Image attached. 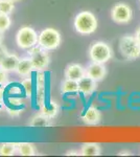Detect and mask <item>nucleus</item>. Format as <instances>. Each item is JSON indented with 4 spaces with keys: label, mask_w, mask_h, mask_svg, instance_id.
<instances>
[{
    "label": "nucleus",
    "mask_w": 140,
    "mask_h": 157,
    "mask_svg": "<svg viewBox=\"0 0 140 157\" xmlns=\"http://www.w3.org/2000/svg\"><path fill=\"white\" fill-rule=\"evenodd\" d=\"M61 41H62V38L60 33L57 29L48 27L43 29L39 34L38 45L46 50H55L60 46Z\"/></svg>",
    "instance_id": "7ed1b4c3"
},
{
    "label": "nucleus",
    "mask_w": 140,
    "mask_h": 157,
    "mask_svg": "<svg viewBox=\"0 0 140 157\" xmlns=\"http://www.w3.org/2000/svg\"><path fill=\"white\" fill-rule=\"evenodd\" d=\"M17 151H18V153L22 156H35L36 155L35 147L32 146V144H29V143L18 144Z\"/></svg>",
    "instance_id": "a211bd4d"
},
{
    "label": "nucleus",
    "mask_w": 140,
    "mask_h": 157,
    "mask_svg": "<svg viewBox=\"0 0 140 157\" xmlns=\"http://www.w3.org/2000/svg\"><path fill=\"white\" fill-rule=\"evenodd\" d=\"M82 120L86 125L89 126L97 125L101 120V113L96 107L89 106L82 114Z\"/></svg>",
    "instance_id": "1a4fd4ad"
},
{
    "label": "nucleus",
    "mask_w": 140,
    "mask_h": 157,
    "mask_svg": "<svg viewBox=\"0 0 140 157\" xmlns=\"http://www.w3.org/2000/svg\"><path fill=\"white\" fill-rule=\"evenodd\" d=\"M21 85H22V87H23L27 97H32V91H34V83H32V78L27 77V78H25L24 80H22Z\"/></svg>",
    "instance_id": "412c9836"
},
{
    "label": "nucleus",
    "mask_w": 140,
    "mask_h": 157,
    "mask_svg": "<svg viewBox=\"0 0 140 157\" xmlns=\"http://www.w3.org/2000/svg\"><path fill=\"white\" fill-rule=\"evenodd\" d=\"M89 57L92 62L105 64L112 58V49L110 45L103 41L94 42L89 48Z\"/></svg>",
    "instance_id": "39448f33"
},
{
    "label": "nucleus",
    "mask_w": 140,
    "mask_h": 157,
    "mask_svg": "<svg viewBox=\"0 0 140 157\" xmlns=\"http://www.w3.org/2000/svg\"><path fill=\"white\" fill-rule=\"evenodd\" d=\"M97 88V82L86 75L78 81V92L84 95H91Z\"/></svg>",
    "instance_id": "9d476101"
},
{
    "label": "nucleus",
    "mask_w": 140,
    "mask_h": 157,
    "mask_svg": "<svg viewBox=\"0 0 140 157\" xmlns=\"http://www.w3.org/2000/svg\"><path fill=\"white\" fill-rule=\"evenodd\" d=\"M28 57L32 60L36 71H44L50 63L48 50L42 48L39 45H36L35 47L28 49Z\"/></svg>",
    "instance_id": "423d86ee"
},
{
    "label": "nucleus",
    "mask_w": 140,
    "mask_h": 157,
    "mask_svg": "<svg viewBox=\"0 0 140 157\" xmlns=\"http://www.w3.org/2000/svg\"><path fill=\"white\" fill-rule=\"evenodd\" d=\"M86 75V68L83 67L81 64H69L65 69V78H70V80L80 81L81 78Z\"/></svg>",
    "instance_id": "9b49d317"
},
{
    "label": "nucleus",
    "mask_w": 140,
    "mask_h": 157,
    "mask_svg": "<svg viewBox=\"0 0 140 157\" xmlns=\"http://www.w3.org/2000/svg\"><path fill=\"white\" fill-rule=\"evenodd\" d=\"M74 29L81 35H91L97 29V19L93 13L83 11L78 13L73 21Z\"/></svg>",
    "instance_id": "f257e3e1"
},
{
    "label": "nucleus",
    "mask_w": 140,
    "mask_h": 157,
    "mask_svg": "<svg viewBox=\"0 0 140 157\" xmlns=\"http://www.w3.org/2000/svg\"><path fill=\"white\" fill-rule=\"evenodd\" d=\"M12 1H14V2H17V1H20V0H12Z\"/></svg>",
    "instance_id": "2f4dec72"
},
{
    "label": "nucleus",
    "mask_w": 140,
    "mask_h": 157,
    "mask_svg": "<svg viewBox=\"0 0 140 157\" xmlns=\"http://www.w3.org/2000/svg\"><path fill=\"white\" fill-rule=\"evenodd\" d=\"M23 100L20 98H9V103L11 104L12 106H18V105H21Z\"/></svg>",
    "instance_id": "a878e982"
},
{
    "label": "nucleus",
    "mask_w": 140,
    "mask_h": 157,
    "mask_svg": "<svg viewBox=\"0 0 140 157\" xmlns=\"http://www.w3.org/2000/svg\"><path fill=\"white\" fill-rule=\"evenodd\" d=\"M18 144L3 143L0 145V156H13L17 151Z\"/></svg>",
    "instance_id": "6ab92c4d"
},
{
    "label": "nucleus",
    "mask_w": 140,
    "mask_h": 157,
    "mask_svg": "<svg viewBox=\"0 0 140 157\" xmlns=\"http://www.w3.org/2000/svg\"><path fill=\"white\" fill-rule=\"evenodd\" d=\"M3 102V88H0V105Z\"/></svg>",
    "instance_id": "cd10ccee"
},
{
    "label": "nucleus",
    "mask_w": 140,
    "mask_h": 157,
    "mask_svg": "<svg viewBox=\"0 0 140 157\" xmlns=\"http://www.w3.org/2000/svg\"><path fill=\"white\" fill-rule=\"evenodd\" d=\"M14 1L12 0H0V14L9 15L14 11Z\"/></svg>",
    "instance_id": "aec40b11"
},
{
    "label": "nucleus",
    "mask_w": 140,
    "mask_h": 157,
    "mask_svg": "<svg viewBox=\"0 0 140 157\" xmlns=\"http://www.w3.org/2000/svg\"><path fill=\"white\" fill-rule=\"evenodd\" d=\"M119 155H128V156H130V155H132V153L130 151H123V152H120V153H119Z\"/></svg>",
    "instance_id": "c756f323"
},
{
    "label": "nucleus",
    "mask_w": 140,
    "mask_h": 157,
    "mask_svg": "<svg viewBox=\"0 0 140 157\" xmlns=\"http://www.w3.org/2000/svg\"><path fill=\"white\" fill-rule=\"evenodd\" d=\"M2 41H3V32L0 30V44L2 43Z\"/></svg>",
    "instance_id": "7c9ffc66"
},
{
    "label": "nucleus",
    "mask_w": 140,
    "mask_h": 157,
    "mask_svg": "<svg viewBox=\"0 0 140 157\" xmlns=\"http://www.w3.org/2000/svg\"><path fill=\"white\" fill-rule=\"evenodd\" d=\"M135 37H136V39L138 40V42L140 43V27H139L138 29H137L136 34H135Z\"/></svg>",
    "instance_id": "c85d7f7f"
},
{
    "label": "nucleus",
    "mask_w": 140,
    "mask_h": 157,
    "mask_svg": "<svg viewBox=\"0 0 140 157\" xmlns=\"http://www.w3.org/2000/svg\"><path fill=\"white\" fill-rule=\"evenodd\" d=\"M86 75L95 80L96 82L103 81L107 75V69L103 63L92 62L86 68Z\"/></svg>",
    "instance_id": "6e6552de"
},
{
    "label": "nucleus",
    "mask_w": 140,
    "mask_h": 157,
    "mask_svg": "<svg viewBox=\"0 0 140 157\" xmlns=\"http://www.w3.org/2000/svg\"><path fill=\"white\" fill-rule=\"evenodd\" d=\"M12 20L9 18V15L0 14V30L1 32H6L11 27Z\"/></svg>",
    "instance_id": "5701e85b"
},
{
    "label": "nucleus",
    "mask_w": 140,
    "mask_h": 157,
    "mask_svg": "<svg viewBox=\"0 0 140 157\" xmlns=\"http://www.w3.org/2000/svg\"><path fill=\"white\" fill-rule=\"evenodd\" d=\"M39 35L30 26H23L18 30L16 35V43L21 49L28 50L38 45Z\"/></svg>",
    "instance_id": "f03ea898"
},
{
    "label": "nucleus",
    "mask_w": 140,
    "mask_h": 157,
    "mask_svg": "<svg viewBox=\"0 0 140 157\" xmlns=\"http://www.w3.org/2000/svg\"><path fill=\"white\" fill-rule=\"evenodd\" d=\"M45 84H37V104L41 108L45 103Z\"/></svg>",
    "instance_id": "4be33fe9"
},
{
    "label": "nucleus",
    "mask_w": 140,
    "mask_h": 157,
    "mask_svg": "<svg viewBox=\"0 0 140 157\" xmlns=\"http://www.w3.org/2000/svg\"><path fill=\"white\" fill-rule=\"evenodd\" d=\"M111 17L116 23H128L132 20L133 11L130 6L120 2V3H117L113 6L111 11Z\"/></svg>",
    "instance_id": "0eeeda50"
},
{
    "label": "nucleus",
    "mask_w": 140,
    "mask_h": 157,
    "mask_svg": "<svg viewBox=\"0 0 140 157\" xmlns=\"http://www.w3.org/2000/svg\"><path fill=\"white\" fill-rule=\"evenodd\" d=\"M20 58L15 54H9L0 64V68L4 69L6 71H16L17 66L19 64Z\"/></svg>",
    "instance_id": "ddd939ff"
},
{
    "label": "nucleus",
    "mask_w": 140,
    "mask_h": 157,
    "mask_svg": "<svg viewBox=\"0 0 140 157\" xmlns=\"http://www.w3.org/2000/svg\"><path fill=\"white\" fill-rule=\"evenodd\" d=\"M7 55H9L7 48L4 46V45H2V43H1V44H0V64H1V62L3 61V59L6 57Z\"/></svg>",
    "instance_id": "393cba45"
},
{
    "label": "nucleus",
    "mask_w": 140,
    "mask_h": 157,
    "mask_svg": "<svg viewBox=\"0 0 140 157\" xmlns=\"http://www.w3.org/2000/svg\"><path fill=\"white\" fill-rule=\"evenodd\" d=\"M81 155L82 156H98L100 155V147L96 143L84 144L81 148Z\"/></svg>",
    "instance_id": "dca6fc26"
},
{
    "label": "nucleus",
    "mask_w": 140,
    "mask_h": 157,
    "mask_svg": "<svg viewBox=\"0 0 140 157\" xmlns=\"http://www.w3.org/2000/svg\"><path fill=\"white\" fill-rule=\"evenodd\" d=\"M9 81V75H7V71L4 69L0 68V85H6Z\"/></svg>",
    "instance_id": "b1692460"
},
{
    "label": "nucleus",
    "mask_w": 140,
    "mask_h": 157,
    "mask_svg": "<svg viewBox=\"0 0 140 157\" xmlns=\"http://www.w3.org/2000/svg\"><path fill=\"white\" fill-rule=\"evenodd\" d=\"M29 127H35V128H45V127H49L51 126V120L48 118L47 116H45L42 113L39 114H36L35 116H32V120L29 121Z\"/></svg>",
    "instance_id": "2eb2a0df"
},
{
    "label": "nucleus",
    "mask_w": 140,
    "mask_h": 157,
    "mask_svg": "<svg viewBox=\"0 0 140 157\" xmlns=\"http://www.w3.org/2000/svg\"><path fill=\"white\" fill-rule=\"evenodd\" d=\"M61 91L63 93H78V82L70 78H65L61 84Z\"/></svg>",
    "instance_id": "f3484780"
},
{
    "label": "nucleus",
    "mask_w": 140,
    "mask_h": 157,
    "mask_svg": "<svg viewBox=\"0 0 140 157\" xmlns=\"http://www.w3.org/2000/svg\"><path fill=\"white\" fill-rule=\"evenodd\" d=\"M119 50L127 59H138L140 57V43L135 36H123L119 40Z\"/></svg>",
    "instance_id": "20e7f679"
},
{
    "label": "nucleus",
    "mask_w": 140,
    "mask_h": 157,
    "mask_svg": "<svg viewBox=\"0 0 140 157\" xmlns=\"http://www.w3.org/2000/svg\"><path fill=\"white\" fill-rule=\"evenodd\" d=\"M34 70H35V68H34V65H32V60H30L29 57H26V58L20 59L19 64H18L17 69H16V72L20 77L27 78V77H30V75H32Z\"/></svg>",
    "instance_id": "f8f14e48"
},
{
    "label": "nucleus",
    "mask_w": 140,
    "mask_h": 157,
    "mask_svg": "<svg viewBox=\"0 0 140 157\" xmlns=\"http://www.w3.org/2000/svg\"><path fill=\"white\" fill-rule=\"evenodd\" d=\"M66 155H67V156H70V155H76V156H78V155H81V152H78V151H74V150L68 151L67 153H66Z\"/></svg>",
    "instance_id": "bb28decb"
},
{
    "label": "nucleus",
    "mask_w": 140,
    "mask_h": 157,
    "mask_svg": "<svg viewBox=\"0 0 140 157\" xmlns=\"http://www.w3.org/2000/svg\"><path fill=\"white\" fill-rule=\"evenodd\" d=\"M59 111H60V106L55 102H52V101H50L48 103L45 102L44 105L41 107V113L45 116H47L50 120L55 118L58 115Z\"/></svg>",
    "instance_id": "4468645a"
}]
</instances>
